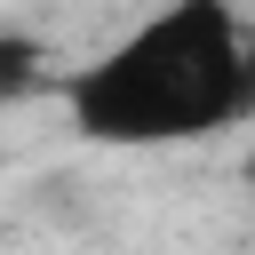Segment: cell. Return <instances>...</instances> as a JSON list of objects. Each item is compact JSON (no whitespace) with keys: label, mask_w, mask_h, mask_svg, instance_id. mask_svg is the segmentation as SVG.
I'll list each match as a JSON object with an SVG mask.
<instances>
[{"label":"cell","mask_w":255,"mask_h":255,"mask_svg":"<svg viewBox=\"0 0 255 255\" xmlns=\"http://www.w3.org/2000/svg\"><path fill=\"white\" fill-rule=\"evenodd\" d=\"M32 64H40V48H24V40H0V96H16V88L32 80Z\"/></svg>","instance_id":"obj_2"},{"label":"cell","mask_w":255,"mask_h":255,"mask_svg":"<svg viewBox=\"0 0 255 255\" xmlns=\"http://www.w3.org/2000/svg\"><path fill=\"white\" fill-rule=\"evenodd\" d=\"M72 135L104 151H167L255 120V24L239 0H159L112 48L64 72Z\"/></svg>","instance_id":"obj_1"},{"label":"cell","mask_w":255,"mask_h":255,"mask_svg":"<svg viewBox=\"0 0 255 255\" xmlns=\"http://www.w3.org/2000/svg\"><path fill=\"white\" fill-rule=\"evenodd\" d=\"M247 175H255V159H247Z\"/></svg>","instance_id":"obj_3"}]
</instances>
